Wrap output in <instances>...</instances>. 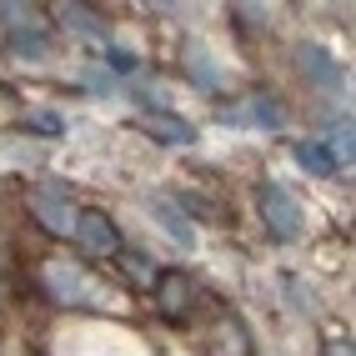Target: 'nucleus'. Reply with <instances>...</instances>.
<instances>
[{"mask_svg": "<svg viewBox=\"0 0 356 356\" xmlns=\"http://www.w3.org/2000/svg\"><path fill=\"white\" fill-rule=\"evenodd\" d=\"M151 206H156V221H161L165 231H171V236H176V241H191V226H186V221L176 216V211H171V201H161V196H156Z\"/></svg>", "mask_w": 356, "mask_h": 356, "instance_id": "10", "label": "nucleus"}, {"mask_svg": "<svg viewBox=\"0 0 356 356\" xmlns=\"http://www.w3.org/2000/svg\"><path fill=\"white\" fill-rule=\"evenodd\" d=\"M181 326L196 331L201 356H256V351H251V337H246V326L236 321V312H231L226 301L206 296V291H196V301H191V312H186Z\"/></svg>", "mask_w": 356, "mask_h": 356, "instance_id": "1", "label": "nucleus"}, {"mask_svg": "<svg viewBox=\"0 0 356 356\" xmlns=\"http://www.w3.org/2000/svg\"><path fill=\"white\" fill-rule=\"evenodd\" d=\"M40 281H45V291H51L56 301H65V306H96L101 301L96 281H90L81 266H65V261H51V266L40 271Z\"/></svg>", "mask_w": 356, "mask_h": 356, "instance_id": "2", "label": "nucleus"}, {"mask_svg": "<svg viewBox=\"0 0 356 356\" xmlns=\"http://www.w3.org/2000/svg\"><path fill=\"white\" fill-rule=\"evenodd\" d=\"M186 65H191V76H196V81H201L206 90H216V86H221V76H216V65H211V60H206L201 51H191V56H186Z\"/></svg>", "mask_w": 356, "mask_h": 356, "instance_id": "12", "label": "nucleus"}, {"mask_svg": "<svg viewBox=\"0 0 356 356\" xmlns=\"http://www.w3.org/2000/svg\"><path fill=\"white\" fill-rule=\"evenodd\" d=\"M65 26H76V31H90V35H101L106 40V26L96 15H86V6H65Z\"/></svg>", "mask_w": 356, "mask_h": 356, "instance_id": "13", "label": "nucleus"}, {"mask_svg": "<svg viewBox=\"0 0 356 356\" xmlns=\"http://www.w3.org/2000/svg\"><path fill=\"white\" fill-rule=\"evenodd\" d=\"M31 206H35V221L51 231V236H76V216H81V211L70 206L56 186H40V191L31 196Z\"/></svg>", "mask_w": 356, "mask_h": 356, "instance_id": "6", "label": "nucleus"}, {"mask_svg": "<svg viewBox=\"0 0 356 356\" xmlns=\"http://www.w3.org/2000/svg\"><path fill=\"white\" fill-rule=\"evenodd\" d=\"M296 161H301L312 176H337V156H331L326 146H316V140H301V146H296Z\"/></svg>", "mask_w": 356, "mask_h": 356, "instance_id": "8", "label": "nucleus"}, {"mask_svg": "<svg viewBox=\"0 0 356 356\" xmlns=\"http://www.w3.org/2000/svg\"><path fill=\"white\" fill-rule=\"evenodd\" d=\"M261 216H266L271 236H281V241H296L301 236V206L286 186H276V181L261 186Z\"/></svg>", "mask_w": 356, "mask_h": 356, "instance_id": "3", "label": "nucleus"}, {"mask_svg": "<svg viewBox=\"0 0 356 356\" xmlns=\"http://www.w3.org/2000/svg\"><path fill=\"white\" fill-rule=\"evenodd\" d=\"M301 65L312 70V76H316L321 86H337V81H341V70H337V60H331L326 51H316V45H306V51H301Z\"/></svg>", "mask_w": 356, "mask_h": 356, "instance_id": "9", "label": "nucleus"}, {"mask_svg": "<svg viewBox=\"0 0 356 356\" xmlns=\"http://www.w3.org/2000/svg\"><path fill=\"white\" fill-rule=\"evenodd\" d=\"M26 126H35L40 136H60L65 126H60V115H45V111H35V115H26Z\"/></svg>", "mask_w": 356, "mask_h": 356, "instance_id": "14", "label": "nucleus"}, {"mask_svg": "<svg viewBox=\"0 0 356 356\" xmlns=\"http://www.w3.org/2000/svg\"><path fill=\"white\" fill-rule=\"evenodd\" d=\"M106 60H111V65H115V70H136V60H131V56H126V51H106Z\"/></svg>", "mask_w": 356, "mask_h": 356, "instance_id": "15", "label": "nucleus"}, {"mask_svg": "<svg viewBox=\"0 0 356 356\" xmlns=\"http://www.w3.org/2000/svg\"><path fill=\"white\" fill-rule=\"evenodd\" d=\"M196 281L191 276H181V271H161L156 276V306H161V316L165 321H186V312H191V301H196Z\"/></svg>", "mask_w": 356, "mask_h": 356, "instance_id": "5", "label": "nucleus"}, {"mask_svg": "<svg viewBox=\"0 0 356 356\" xmlns=\"http://www.w3.org/2000/svg\"><path fill=\"white\" fill-rule=\"evenodd\" d=\"M241 115H256V121H266V126H281V106L266 101V96H256L246 111H236V121H241Z\"/></svg>", "mask_w": 356, "mask_h": 356, "instance_id": "11", "label": "nucleus"}, {"mask_svg": "<svg viewBox=\"0 0 356 356\" xmlns=\"http://www.w3.org/2000/svg\"><path fill=\"white\" fill-rule=\"evenodd\" d=\"M76 241H81V251H90V256H106V261H121V231H115V221L106 216V211H81L76 216Z\"/></svg>", "mask_w": 356, "mask_h": 356, "instance_id": "4", "label": "nucleus"}, {"mask_svg": "<svg viewBox=\"0 0 356 356\" xmlns=\"http://www.w3.org/2000/svg\"><path fill=\"white\" fill-rule=\"evenodd\" d=\"M146 131H151L156 140H165V146H191V140H196L191 121H181V115H165V111H146Z\"/></svg>", "mask_w": 356, "mask_h": 356, "instance_id": "7", "label": "nucleus"}]
</instances>
